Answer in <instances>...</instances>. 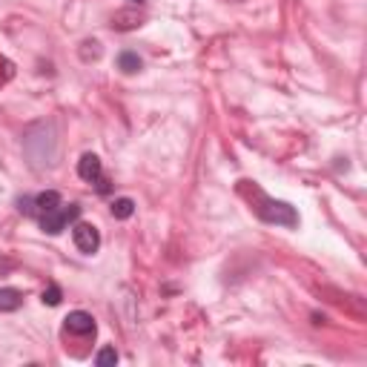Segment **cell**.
I'll list each match as a JSON object with an SVG mask.
<instances>
[{
  "instance_id": "6da1fadb",
  "label": "cell",
  "mask_w": 367,
  "mask_h": 367,
  "mask_svg": "<svg viewBox=\"0 0 367 367\" xmlns=\"http://www.w3.org/2000/svg\"><path fill=\"white\" fill-rule=\"evenodd\" d=\"M239 193L253 204V213H255L261 221L276 224V227H296V224H299V216H296V209H293L290 204L270 198L267 193H261L253 181H241V184H239Z\"/></svg>"
},
{
  "instance_id": "7a4b0ae2",
  "label": "cell",
  "mask_w": 367,
  "mask_h": 367,
  "mask_svg": "<svg viewBox=\"0 0 367 367\" xmlns=\"http://www.w3.org/2000/svg\"><path fill=\"white\" fill-rule=\"evenodd\" d=\"M77 216H81V207L77 204H69V207H58V209H52V213H43L40 216V230L49 232V235H58L66 230V224H72Z\"/></svg>"
},
{
  "instance_id": "3957f363",
  "label": "cell",
  "mask_w": 367,
  "mask_h": 367,
  "mask_svg": "<svg viewBox=\"0 0 367 367\" xmlns=\"http://www.w3.org/2000/svg\"><path fill=\"white\" fill-rule=\"evenodd\" d=\"M72 241H75V247L81 250V253L92 255V253H98V247H100V232H98V227H92V224H75Z\"/></svg>"
},
{
  "instance_id": "277c9868",
  "label": "cell",
  "mask_w": 367,
  "mask_h": 367,
  "mask_svg": "<svg viewBox=\"0 0 367 367\" xmlns=\"http://www.w3.org/2000/svg\"><path fill=\"white\" fill-rule=\"evenodd\" d=\"M63 330L69 336H95L98 324H95V319L89 316V313L75 310V313H69V316L63 319Z\"/></svg>"
},
{
  "instance_id": "5b68a950",
  "label": "cell",
  "mask_w": 367,
  "mask_h": 367,
  "mask_svg": "<svg viewBox=\"0 0 367 367\" xmlns=\"http://www.w3.org/2000/svg\"><path fill=\"white\" fill-rule=\"evenodd\" d=\"M77 175H81L84 181L95 184L100 175H103V167H100V158L95 152H84L81 155V161H77Z\"/></svg>"
},
{
  "instance_id": "8992f818",
  "label": "cell",
  "mask_w": 367,
  "mask_h": 367,
  "mask_svg": "<svg viewBox=\"0 0 367 367\" xmlns=\"http://www.w3.org/2000/svg\"><path fill=\"white\" fill-rule=\"evenodd\" d=\"M141 23H144V17H141L138 12L126 9V12H115V17H112V29H118V32H129V29H138Z\"/></svg>"
},
{
  "instance_id": "52a82bcc",
  "label": "cell",
  "mask_w": 367,
  "mask_h": 367,
  "mask_svg": "<svg viewBox=\"0 0 367 367\" xmlns=\"http://www.w3.org/2000/svg\"><path fill=\"white\" fill-rule=\"evenodd\" d=\"M35 207H38V218H40L43 213H52V209L61 207V193H55V190L38 193V195H35Z\"/></svg>"
},
{
  "instance_id": "ba28073f",
  "label": "cell",
  "mask_w": 367,
  "mask_h": 367,
  "mask_svg": "<svg viewBox=\"0 0 367 367\" xmlns=\"http://www.w3.org/2000/svg\"><path fill=\"white\" fill-rule=\"evenodd\" d=\"M20 304H23L20 290H15V287H3L0 290V313H15Z\"/></svg>"
},
{
  "instance_id": "9c48e42d",
  "label": "cell",
  "mask_w": 367,
  "mask_h": 367,
  "mask_svg": "<svg viewBox=\"0 0 367 367\" xmlns=\"http://www.w3.org/2000/svg\"><path fill=\"white\" fill-rule=\"evenodd\" d=\"M141 58L135 55V52H121L118 55V69L121 72H126V75H135V72H141Z\"/></svg>"
},
{
  "instance_id": "30bf717a",
  "label": "cell",
  "mask_w": 367,
  "mask_h": 367,
  "mask_svg": "<svg viewBox=\"0 0 367 367\" xmlns=\"http://www.w3.org/2000/svg\"><path fill=\"white\" fill-rule=\"evenodd\" d=\"M110 209H112V216L121 218V221H123V218H133V213H135V201H133V198H118V201H112Z\"/></svg>"
},
{
  "instance_id": "8fae6325",
  "label": "cell",
  "mask_w": 367,
  "mask_h": 367,
  "mask_svg": "<svg viewBox=\"0 0 367 367\" xmlns=\"http://www.w3.org/2000/svg\"><path fill=\"white\" fill-rule=\"evenodd\" d=\"M12 77H15V63L6 55H0V87H6Z\"/></svg>"
},
{
  "instance_id": "7c38bea8",
  "label": "cell",
  "mask_w": 367,
  "mask_h": 367,
  "mask_svg": "<svg viewBox=\"0 0 367 367\" xmlns=\"http://www.w3.org/2000/svg\"><path fill=\"white\" fill-rule=\"evenodd\" d=\"M61 299H63V293H61V287H58V284H49L46 290H43V304H49V307H58Z\"/></svg>"
},
{
  "instance_id": "4fadbf2b",
  "label": "cell",
  "mask_w": 367,
  "mask_h": 367,
  "mask_svg": "<svg viewBox=\"0 0 367 367\" xmlns=\"http://www.w3.org/2000/svg\"><path fill=\"white\" fill-rule=\"evenodd\" d=\"M17 209L23 216H38V207H35V198H29V195H23V198H17Z\"/></svg>"
},
{
  "instance_id": "5bb4252c",
  "label": "cell",
  "mask_w": 367,
  "mask_h": 367,
  "mask_svg": "<svg viewBox=\"0 0 367 367\" xmlns=\"http://www.w3.org/2000/svg\"><path fill=\"white\" fill-rule=\"evenodd\" d=\"M95 361H98V364H115V361H118L115 347H103V350L95 356Z\"/></svg>"
},
{
  "instance_id": "9a60e30c",
  "label": "cell",
  "mask_w": 367,
  "mask_h": 367,
  "mask_svg": "<svg viewBox=\"0 0 367 367\" xmlns=\"http://www.w3.org/2000/svg\"><path fill=\"white\" fill-rule=\"evenodd\" d=\"M129 3H135V6H138V3H144V0H129Z\"/></svg>"
}]
</instances>
